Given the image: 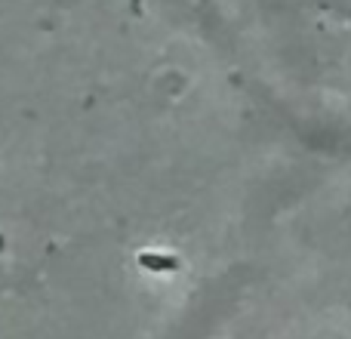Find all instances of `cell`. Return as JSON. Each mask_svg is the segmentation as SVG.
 <instances>
[{"instance_id":"1","label":"cell","mask_w":351,"mask_h":339,"mask_svg":"<svg viewBox=\"0 0 351 339\" xmlns=\"http://www.w3.org/2000/svg\"><path fill=\"white\" fill-rule=\"evenodd\" d=\"M139 262H142L145 268H152V272H173V268L179 266L173 256H152V253L139 256Z\"/></svg>"}]
</instances>
